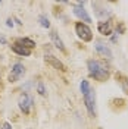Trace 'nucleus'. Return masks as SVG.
<instances>
[{
  "instance_id": "obj_1",
  "label": "nucleus",
  "mask_w": 128,
  "mask_h": 129,
  "mask_svg": "<svg viewBox=\"0 0 128 129\" xmlns=\"http://www.w3.org/2000/svg\"><path fill=\"white\" fill-rule=\"evenodd\" d=\"M87 66H88L90 75H91L94 79L106 81L109 78V71H108V68H106L102 62H99V60H88Z\"/></svg>"
},
{
  "instance_id": "obj_2",
  "label": "nucleus",
  "mask_w": 128,
  "mask_h": 129,
  "mask_svg": "<svg viewBox=\"0 0 128 129\" xmlns=\"http://www.w3.org/2000/svg\"><path fill=\"white\" fill-rule=\"evenodd\" d=\"M75 32H77V35L80 37L81 40L86 41V43H88V41L93 40V32H91V29L88 28L87 24L77 22V24H75Z\"/></svg>"
},
{
  "instance_id": "obj_3",
  "label": "nucleus",
  "mask_w": 128,
  "mask_h": 129,
  "mask_svg": "<svg viewBox=\"0 0 128 129\" xmlns=\"http://www.w3.org/2000/svg\"><path fill=\"white\" fill-rule=\"evenodd\" d=\"M84 103H86V107H87L88 110V114L91 116V117H94V114H96V95H94V91L90 88L87 94L84 95Z\"/></svg>"
},
{
  "instance_id": "obj_4",
  "label": "nucleus",
  "mask_w": 128,
  "mask_h": 129,
  "mask_svg": "<svg viewBox=\"0 0 128 129\" xmlns=\"http://www.w3.org/2000/svg\"><path fill=\"white\" fill-rule=\"evenodd\" d=\"M18 106H19V109H21L25 114H28L30 110H31V107H32V97L30 95V94L24 92L22 95L19 97V100H18Z\"/></svg>"
},
{
  "instance_id": "obj_5",
  "label": "nucleus",
  "mask_w": 128,
  "mask_h": 129,
  "mask_svg": "<svg viewBox=\"0 0 128 129\" xmlns=\"http://www.w3.org/2000/svg\"><path fill=\"white\" fill-rule=\"evenodd\" d=\"M25 73V68L22 63H15L12 66V71L9 73V82H16L21 79V76Z\"/></svg>"
},
{
  "instance_id": "obj_6",
  "label": "nucleus",
  "mask_w": 128,
  "mask_h": 129,
  "mask_svg": "<svg viewBox=\"0 0 128 129\" xmlns=\"http://www.w3.org/2000/svg\"><path fill=\"white\" fill-rule=\"evenodd\" d=\"M91 6H93V9H94V13H96V16L99 18V19H104V18L111 16V10H109L108 8H104L103 3H99V2H96V3H91Z\"/></svg>"
},
{
  "instance_id": "obj_7",
  "label": "nucleus",
  "mask_w": 128,
  "mask_h": 129,
  "mask_svg": "<svg viewBox=\"0 0 128 129\" xmlns=\"http://www.w3.org/2000/svg\"><path fill=\"white\" fill-rule=\"evenodd\" d=\"M96 51L100 54V56L106 57V59H111L112 57V51H111V48L108 47L106 44H103L102 41H96Z\"/></svg>"
},
{
  "instance_id": "obj_8",
  "label": "nucleus",
  "mask_w": 128,
  "mask_h": 129,
  "mask_svg": "<svg viewBox=\"0 0 128 129\" xmlns=\"http://www.w3.org/2000/svg\"><path fill=\"white\" fill-rule=\"evenodd\" d=\"M44 60H46L49 64H52L55 69H59V71H62V72H63V71H66L65 64L62 63L59 59H56L55 56H52V54H46V56H44Z\"/></svg>"
},
{
  "instance_id": "obj_9",
  "label": "nucleus",
  "mask_w": 128,
  "mask_h": 129,
  "mask_svg": "<svg viewBox=\"0 0 128 129\" xmlns=\"http://www.w3.org/2000/svg\"><path fill=\"white\" fill-rule=\"evenodd\" d=\"M74 13L78 16L80 19H82L84 22H91V18L88 16L87 10L84 9V6H78V5H75V6H74Z\"/></svg>"
},
{
  "instance_id": "obj_10",
  "label": "nucleus",
  "mask_w": 128,
  "mask_h": 129,
  "mask_svg": "<svg viewBox=\"0 0 128 129\" xmlns=\"http://www.w3.org/2000/svg\"><path fill=\"white\" fill-rule=\"evenodd\" d=\"M97 29L100 34H103V35H111L112 34V25L109 21H102V22H99L97 25Z\"/></svg>"
},
{
  "instance_id": "obj_11",
  "label": "nucleus",
  "mask_w": 128,
  "mask_h": 129,
  "mask_svg": "<svg viewBox=\"0 0 128 129\" xmlns=\"http://www.w3.org/2000/svg\"><path fill=\"white\" fill-rule=\"evenodd\" d=\"M50 40L53 41V44L56 46V48H59L60 51H65L63 41L60 40V37L57 35V32H56V31H52V32H50Z\"/></svg>"
},
{
  "instance_id": "obj_12",
  "label": "nucleus",
  "mask_w": 128,
  "mask_h": 129,
  "mask_svg": "<svg viewBox=\"0 0 128 129\" xmlns=\"http://www.w3.org/2000/svg\"><path fill=\"white\" fill-rule=\"evenodd\" d=\"M12 50L15 51L16 54H19V56H30V54H31V50H30V48L24 47V46H21V44H18V43H15V44L12 46Z\"/></svg>"
},
{
  "instance_id": "obj_13",
  "label": "nucleus",
  "mask_w": 128,
  "mask_h": 129,
  "mask_svg": "<svg viewBox=\"0 0 128 129\" xmlns=\"http://www.w3.org/2000/svg\"><path fill=\"white\" fill-rule=\"evenodd\" d=\"M116 81L119 82L122 91H124L125 94H128V81H127V78H125L122 73H116Z\"/></svg>"
},
{
  "instance_id": "obj_14",
  "label": "nucleus",
  "mask_w": 128,
  "mask_h": 129,
  "mask_svg": "<svg viewBox=\"0 0 128 129\" xmlns=\"http://www.w3.org/2000/svg\"><path fill=\"white\" fill-rule=\"evenodd\" d=\"M16 43L21 44V46H24V47H27V48H30V50L35 47V43H34L32 40H30V38H18Z\"/></svg>"
},
{
  "instance_id": "obj_15",
  "label": "nucleus",
  "mask_w": 128,
  "mask_h": 129,
  "mask_svg": "<svg viewBox=\"0 0 128 129\" xmlns=\"http://www.w3.org/2000/svg\"><path fill=\"white\" fill-rule=\"evenodd\" d=\"M38 22H40V25L43 26V28H50V22H49L47 16L46 15H40L38 16Z\"/></svg>"
},
{
  "instance_id": "obj_16",
  "label": "nucleus",
  "mask_w": 128,
  "mask_h": 129,
  "mask_svg": "<svg viewBox=\"0 0 128 129\" xmlns=\"http://www.w3.org/2000/svg\"><path fill=\"white\" fill-rule=\"evenodd\" d=\"M80 89H81V92H82V95L87 94L88 91H90V84H88V81H81Z\"/></svg>"
},
{
  "instance_id": "obj_17",
  "label": "nucleus",
  "mask_w": 128,
  "mask_h": 129,
  "mask_svg": "<svg viewBox=\"0 0 128 129\" xmlns=\"http://www.w3.org/2000/svg\"><path fill=\"white\" fill-rule=\"evenodd\" d=\"M37 92L40 94V95H46L47 92H46V88H44V84H43V81H38V84H37Z\"/></svg>"
},
{
  "instance_id": "obj_18",
  "label": "nucleus",
  "mask_w": 128,
  "mask_h": 129,
  "mask_svg": "<svg viewBox=\"0 0 128 129\" xmlns=\"http://www.w3.org/2000/svg\"><path fill=\"white\" fill-rule=\"evenodd\" d=\"M2 129H12V125L8 123V122H5V123L2 125Z\"/></svg>"
},
{
  "instance_id": "obj_19",
  "label": "nucleus",
  "mask_w": 128,
  "mask_h": 129,
  "mask_svg": "<svg viewBox=\"0 0 128 129\" xmlns=\"http://www.w3.org/2000/svg\"><path fill=\"white\" fill-rule=\"evenodd\" d=\"M6 25H8L9 28H12V26H13V22H12V19H10V18H9L8 21H6Z\"/></svg>"
},
{
  "instance_id": "obj_20",
  "label": "nucleus",
  "mask_w": 128,
  "mask_h": 129,
  "mask_svg": "<svg viewBox=\"0 0 128 129\" xmlns=\"http://www.w3.org/2000/svg\"><path fill=\"white\" fill-rule=\"evenodd\" d=\"M0 43H2V44H6V38H5L3 35H0Z\"/></svg>"
},
{
  "instance_id": "obj_21",
  "label": "nucleus",
  "mask_w": 128,
  "mask_h": 129,
  "mask_svg": "<svg viewBox=\"0 0 128 129\" xmlns=\"http://www.w3.org/2000/svg\"><path fill=\"white\" fill-rule=\"evenodd\" d=\"M0 5H2V2H0Z\"/></svg>"
}]
</instances>
